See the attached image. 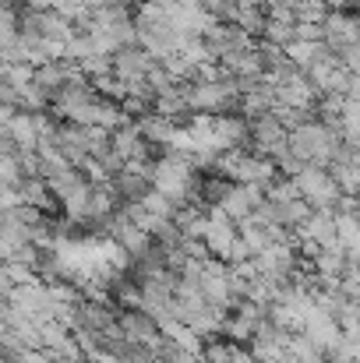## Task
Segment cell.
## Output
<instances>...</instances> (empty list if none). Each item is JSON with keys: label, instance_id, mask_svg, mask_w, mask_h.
Returning <instances> with one entry per match:
<instances>
[{"label": "cell", "instance_id": "8", "mask_svg": "<svg viewBox=\"0 0 360 363\" xmlns=\"http://www.w3.org/2000/svg\"><path fill=\"white\" fill-rule=\"evenodd\" d=\"M265 21H268L265 7H237V14H234V25H237L240 32H247L254 43L265 35Z\"/></svg>", "mask_w": 360, "mask_h": 363}, {"label": "cell", "instance_id": "3", "mask_svg": "<svg viewBox=\"0 0 360 363\" xmlns=\"http://www.w3.org/2000/svg\"><path fill=\"white\" fill-rule=\"evenodd\" d=\"M198 39H202L209 60H216V64H223V60H230V57H237V53L254 46V39H251L247 32H240L234 21H212Z\"/></svg>", "mask_w": 360, "mask_h": 363}, {"label": "cell", "instance_id": "9", "mask_svg": "<svg viewBox=\"0 0 360 363\" xmlns=\"http://www.w3.org/2000/svg\"><path fill=\"white\" fill-rule=\"evenodd\" d=\"M202 4V11L209 14V18H216V21H234V14H237V0H198Z\"/></svg>", "mask_w": 360, "mask_h": 363}, {"label": "cell", "instance_id": "7", "mask_svg": "<svg viewBox=\"0 0 360 363\" xmlns=\"http://www.w3.org/2000/svg\"><path fill=\"white\" fill-rule=\"evenodd\" d=\"M110 184H114V191H117V198L124 201V205L141 201V198L152 191V166L127 162L120 173H114V177H110Z\"/></svg>", "mask_w": 360, "mask_h": 363}, {"label": "cell", "instance_id": "6", "mask_svg": "<svg viewBox=\"0 0 360 363\" xmlns=\"http://www.w3.org/2000/svg\"><path fill=\"white\" fill-rule=\"evenodd\" d=\"M286 138H290V127L276 117V110L265 113V117H258V121H251V148L261 152V155H268V159L286 145Z\"/></svg>", "mask_w": 360, "mask_h": 363}, {"label": "cell", "instance_id": "2", "mask_svg": "<svg viewBox=\"0 0 360 363\" xmlns=\"http://www.w3.org/2000/svg\"><path fill=\"white\" fill-rule=\"evenodd\" d=\"M293 184H297V191H300V198L311 205V208H336V201H339V184H336V177L329 173V166H304L297 177H293Z\"/></svg>", "mask_w": 360, "mask_h": 363}, {"label": "cell", "instance_id": "1", "mask_svg": "<svg viewBox=\"0 0 360 363\" xmlns=\"http://www.w3.org/2000/svg\"><path fill=\"white\" fill-rule=\"evenodd\" d=\"M286 145L293 148V155L304 162V166H329L339 148H343V130L332 127V123L318 121V117H307L297 127H290V138Z\"/></svg>", "mask_w": 360, "mask_h": 363}, {"label": "cell", "instance_id": "10", "mask_svg": "<svg viewBox=\"0 0 360 363\" xmlns=\"http://www.w3.org/2000/svg\"><path fill=\"white\" fill-rule=\"evenodd\" d=\"M336 57H339V64H343V67H347L350 74H360V43L347 46V50H339Z\"/></svg>", "mask_w": 360, "mask_h": 363}, {"label": "cell", "instance_id": "4", "mask_svg": "<svg viewBox=\"0 0 360 363\" xmlns=\"http://www.w3.org/2000/svg\"><path fill=\"white\" fill-rule=\"evenodd\" d=\"M156 64H159V60H156L145 46H138V43L120 46L117 53H114V74L127 85V92H148V89H145V78L152 74ZM148 96H152V92H148Z\"/></svg>", "mask_w": 360, "mask_h": 363}, {"label": "cell", "instance_id": "5", "mask_svg": "<svg viewBox=\"0 0 360 363\" xmlns=\"http://www.w3.org/2000/svg\"><path fill=\"white\" fill-rule=\"evenodd\" d=\"M322 43L332 53L360 43V14H354V11H329L322 18Z\"/></svg>", "mask_w": 360, "mask_h": 363}, {"label": "cell", "instance_id": "11", "mask_svg": "<svg viewBox=\"0 0 360 363\" xmlns=\"http://www.w3.org/2000/svg\"><path fill=\"white\" fill-rule=\"evenodd\" d=\"M14 110H18L14 103H0V130H7V127H11V117H14Z\"/></svg>", "mask_w": 360, "mask_h": 363}]
</instances>
